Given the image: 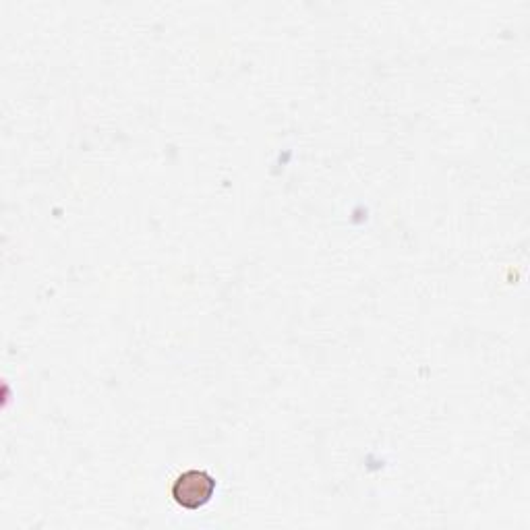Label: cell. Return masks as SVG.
I'll return each instance as SVG.
<instances>
[{
  "instance_id": "1",
  "label": "cell",
  "mask_w": 530,
  "mask_h": 530,
  "mask_svg": "<svg viewBox=\"0 0 530 530\" xmlns=\"http://www.w3.org/2000/svg\"><path fill=\"white\" fill-rule=\"evenodd\" d=\"M216 491V481L201 470H189L183 477H179L174 485V499L185 510H197L205 506L212 499Z\"/></svg>"
}]
</instances>
